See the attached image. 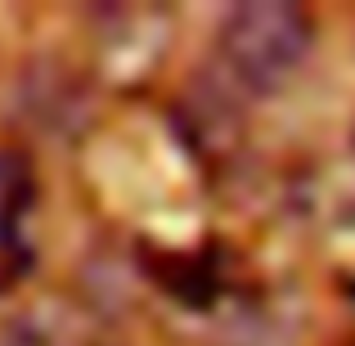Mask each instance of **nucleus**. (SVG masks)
<instances>
[{
  "label": "nucleus",
  "instance_id": "obj_1",
  "mask_svg": "<svg viewBox=\"0 0 355 346\" xmlns=\"http://www.w3.org/2000/svg\"><path fill=\"white\" fill-rule=\"evenodd\" d=\"M315 14L293 0H248L225 9L211 36V68L225 95L266 99L288 90L315 54Z\"/></svg>",
  "mask_w": 355,
  "mask_h": 346
},
{
  "label": "nucleus",
  "instance_id": "obj_2",
  "mask_svg": "<svg viewBox=\"0 0 355 346\" xmlns=\"http://www.w3.org/2000/svg\"><path fill=\"white\" fill-rule=\"evenodd\" d=\"M36 198L32 157L0 139V297L23 288L36 270Z\"/></svg>",
  "mask_w": 355,
  "mask_h": 346
},
{
  "label": "nucleus",
  "instance_id": "obj_3",
  "mask_svg": "<svg viewBox=\"0 0 355 346\" xmlns=\"http://www.w3.org/2000/svg\"><path fill=\"white\" fill-rule=\"evenodd\" d=\"M0 346H104L86 315L59 302H36L0 315Z\"/></svg>",
  "mask_w": 355,
  "mask_h": 346
},
{
  "label": "nucleus",
  "instance_id": "obj_4",
  "mask_svg": "<svg viewBox=\"0 0 355 346\" xmlns=\"http://www.w3.org/2000/svg\"><path fill=\"white\" fill-rule=\"evenodd\" d=\"M104 346H108V342H104Z\"/></svg>",
  "mask_w": 355,
  "mask_h": 346
}]
</instances>
